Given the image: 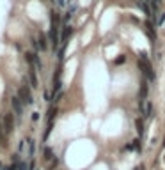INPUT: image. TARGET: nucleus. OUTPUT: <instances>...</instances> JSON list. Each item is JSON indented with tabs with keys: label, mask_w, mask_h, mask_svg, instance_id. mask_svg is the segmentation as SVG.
Wrapping results in <instances>:
<instances>
[{
	"label": "nucleus",
	"mask_w": 165,
	"mask_h": 170,
	"mask_svg": "<svg viewBox=\"0 0 165 170\" xmlns=\"http://www.w3.org/2000/svg\"><path fill=\"white\" fill-rule=\"evenodd\" d=\"M37 119H39V113H37V112H34V113H32V120H34V122H36Z\"/></svg>",
	"instance_id": "nucleus-22"
},
{
	"label": "nucleus",
	"mask_w": 165,
	"mask_h": 170,
	"mask_svg": "<svg viewBox=\"0 0 165 170\" xmlns=\"http://www.w3.org/2000/svg\"><path fill=\"white\" fill-rule=\"evenodd\" d=\"M0 144L7 145V142H4V124H0Z\"/></svg>",
	"instance_id": "nucleus-17"
},
{
	"label": "nucleus",
	"mask_w": 165,
	"mask_h": 170,
	"mask_svg": "<svg viewBox=\"0 0 165 170\" xmlns=\"http://www.w3.org/2000/svg\"><path fill=\"white\" fill-rule=\"evenodd\" d=\"M73 34V27H69V25H66L64 28H62V34H60V42L64 44V42L69 41V37H71Z\"/></svg>",
	"instance_id": "nucleus-9"
},
{
	"label": "nucleus",
	"mask_w": 165,
	"mask_h": 170,
	"mask_svg": "<svg viewBox=\"0 0 165 170\" xmlns=\"http://www.w3.org/2000/svg\"><path fill=\"white\" fill-rule=\"evenodd\" d=\"M43 158L46 161H53V149L52 147H44L43 149Z\"/></svg>",
	"instance_id": "nucleus-11"
},
{
	"label": "nucleus",
	"mask_w": 165,
	"mask_h": 170,
	"mask_svg": "<svg viewBox=\"0 0 165 170\" xmlns=\"http://www.w3.org/2000/svg\"><path fill=\"white\" fill-rule=\"evenodd\" d=\"M135 126H137V133L142 136L144 135V120L142 119H135Z\"/></svg>",
	"instance_id": "nucleus-14"
},
{
	"label": "nucleus",
	"mask_w": 165,
	"mask_h": 170,
	"mask_svg": "<svg viewBox=\"0 0 165 170\" xmlns=\"http://www.w3.org/2000/svg\"><path fill=\"white\" fill-rule=\"evenodd\" d=\"M4 131L7 135H11L14 131V117H13V113H6L4 115Z\"/></svg>",
	"instance_id": "nucleus-4"
},
{
	"label": "nucleus",
	"mask_w": 165,
	"mask_h": 170,
	"mask_svg": "<svg viewBox=\"0 0 165 170\" xmlns=\"http://www.w3.org/2000/svg\"><path fill=\"white\" fill-rule=\"evenodd\" d=\"M138 67L142 69V73L147 76V82H155V71H153V66H151L149 59L146 53H140V59H138Z\"/></svg>",
	"instance_id": "nucleus-1"
},
{
	"label": "nucleus",
	"mask_w": 165,
	"mask_h": 170,
	"mask_svg": "<svg viewBox=\"0 0 165 170\" xmlns=\"http://www.w3.org/2000/svg\"><path fill=\"white\" fill-rule=\"evenodd\" d=\"M163 145H165V142H163Z\"/></svg>",
	"instance_id": "nucleus-25"
},
{
	"label": "nucleus",
	"mask_w": 165,
	"mask_h": 170,
	"mask_svg": "<svg viewBox=\"0 0 165 170\" xmlns=\"http://www.w3.org/2000/svg\"><path fill=\"white\" fill-rule=\"evenodd\" d=\"M34 167H36V163L32 161V163H30V165H29V170H34Z\"/></svg>",
	"instance_id": "nucleus-24"
},
{
	"label": "nucleus",
	"mask_w": 165,
	"mask_h": 170,
	"mask_svg": "<svg viewBox=\"0 0 165 170\" xmlns=\"http://www.w3.org/2000/svg\"><path fill=\"white\" fill-rule=\"evenodd\" d=\"M62 99V92H57V96H55V101H60Z\"/></svg>",
	"instance_id": "nucleus-23"
},
{
	"label": "nucleus",
	"mask_w": 165,
	"mask_h": 170,
	"mask_svg": "<svg viewBox=\"0 0 165 170\" xmlns=\"http://www.w3.org/2000/svg\"><path fill=\"white\" fill-rule=\"evenodd\" d=\"M162 23H165V13H162V16L158 18V25H162Z\"/></svg>",
	"instance_id": "nucleus-21"
},
{
	"label": "nucleus",
	"mask_w": 165,
	"mask_h": 170,
	"mask_svg": "<svg viewBox=\"0 0 165 170\" xmlns=\"http://www.w3.org/2000/svg\"><path fill=\"white\" fill-rule=\"evenodd\" d=\"M147 94H149V85H147V82L144 80L142 83H140V99H146Z\"/></svg>",
	"instance_id": "nucleus-10"
},
{
	"label": "nucleus",
	"mask_w": 165,
	"mask_h": 170,
	"mask_svg": "<svg viewBox=\"0 0 165 170\" xmlns=\"http://www.w3.org/2000/svg\"><path fill=\"white\" fill-rule=\"evenodd\" d=\"M37 44H39V51H46L48 50V37L43 32H39V35H37Z\"/></svg>",
	"instance_id": "nucleus-8"
},
{
	"label": "nucleus",
	"mask_w": 165,
	"mask_h": 170,
	"mask_svg": "<svg viewBox=\"0 0 165 170\" xmlns=\"http://www.w3.org/2000/svg\"><path fill=\"white\" fill-rule=\"evenodd\" d=\"M144 32H146V35L149 37L151 41H156V30H155V25L151 23V20L144 21Z\"/></svg>",
	"instance_id": "nucleus-6"
},
{
	"label": "nucleus",
	"mask_w": 165,
	"mask_h": 170,
	"mask_svg": "<svg viewBox=\"0 0 165 170\" xmlns=\"http://www.w3.org/2000/svg\"><path fill=\"white\" fill-rule=\"evenodd\" d=\"M36 69H37V67H34V66H29V82H30V85H32L34 89L39 87V80H37Z\"/></svg>",
	"instance_id": "nucleus-7"
},
{
	"label": "nucleus",
	"mask_w": 165,
	"mask_h": 170,
	"mask_svg": "<svg viewBox=\"0 0 165 170\" xmlns=\"http://www.w3.org/2000/svg\"><path fill=\"white\" fill-rule=\"evenodd\" d=\"M11 105H13V112H14V115L22 119L23 117V103L20 101V98H18V96L11 98Z\"/></svg>",
	"instance_id": "nucleus-5"
},
{
	"label": "nucleus",
	"mask_w": 165,
	"mask_h": 170,
	"mask_svg": "<svg viewBox=\"0 0 165 170\" xmlns=\"http://www.w3.org/2000/svg\"><path fill=\"white\" fill-rule=\"evenodd\" d=\"M138 108H140V113H142V119L153 115V103H151V101L146 103V99H140V101H138Z\"/></svg>",
	"instance_id": "nucleus-3"
},
{
	"label": "nucleus",
	"mask_w": 165,
	"mask_h": 170,
	"mask_svg": "<svg viewBox=\"0 0 165 170\" xmlns=\"http://www.w3.org/2000/svg\"><path fill=\"white\" fill-rule=\"evenodd\" d=\"M25 145H27V140H23L18 144V154H22L23 151H25Z\"/></svg>",
	"instance_id": "nucleus-16"
},
{
	"label": "nucleus",
	"mask_w": 165,
	"mask_h": 170,
	"mask_svg": "<svg viewBox=\"0 0 165 170\" xmlns=\"http://www.w3.org/2000/svg\"><path fill=\"white\" fill-rule=\"evenodd\" d=\"M135 170H138V168H135Z\"/></svg>",
	"instance_id": "nucleus-26"
},
{
	"label": "nucleus",
	"mask_w": 165,
	"mask_h": 170,
	"mask_svg": "<svg viewBox=\"0 0 165 170\" xmlns=\"http://www.w3.org/2000/svg\"><path fill=\"white\" fill-rule=\"evenodd\" d=\"M55 4H57L59 7H66V4H68V0H55Z\"/></svg>",
	"instance_id": "nucleus-19"
},
{
	"label": "nucleus",
	"mask_w": 165,
	"mask_h": 170,
	"mask_svg": "<svg viewBox=\"0 0 165 170\" xmlns=\"http://www.w3.org/2000/svg\"><path fill=\"white\" fill-rule=\"evenodd\" d=\"M27 168H29V167H27V163H25V161L18 163V170H27Z\"/></svg>",
	"instance_id": "nucleus-18"
},
{
	"label": "nucleus",
	"mask_w": 165,
	"mask_h": 170,
	"mask_svg": "<svg viewBox=\"0 0 165 170\" xmlns=\"http://www.w3.org/2000/svg\"><path fill=\"white\" fill-rule=\"evenodd\" d=\"M126 151H140V140H138V138H135L131 144H128V145H126Z\"/></svg>",
	"instance_id": "nucleus-13"
},
{
	"label": "nucleus",
	"mask_w": 165,
	"mask_h": 170,
	"mask_svg": "<svg viewBox=\"0 0 165 170\" xmlns=\"http://www.w3.org/2000/svg\"><path fill=\"white\" fill-rule=\"evenodd\" d=\"M30 87H32V85L27 83V80H23V85H20V89H18V98H20V101L25 103V105H32V103H34Z\"/></svg>",
	"instance_id": "nucleus-2"
},
{
	"label": "nucleus",
	"mask_w": 165,
	"mask_h": 170,
	"mask_svg": "<svg viewBox=\"0 0 165 170\" xmlns=\"http://www.w3.org/2000/svg\"><path fill=\"white\" fill-rule=\"evenodd\" d=\"M124 62H126V55H119V57L114 60L115 66H121V64H124Z\"/></svg>",
	"instance_id": "nucleus-15"
},
{
	"label": "nucleus",
	"mask_w": 165,
	"mask_h": 170,
	"mask_svg": "<svg viewBox=\"0 0 165 170\" xmlns=\"http://www.w3.org/2000/svg\"><path fill=\"white\" fill-rule=\"evenodd\" d=\"M27 144H29V151H27V154H29V158H34V152H36V144H34V140H32V138H27Z\"/></svg>",
	"instance_id": "nucleus-12"
},
{
	"label": "nucleus",
	"mask_w": 165,
	"mask_h": 170,
	"mask_svg": "<svg viewBox=\"0 0 165 170\" xmlns=\"http://www.w3.org/2000/svg\"><path fill=\"white\" fill-rule=\"evenodd\" d=\"M43 96H44V101H46V103H50V101H52V98H50V94H48V91H44Z\"/></svg>",
	"instance_id": "nucleus-20"
}]
</instances>
